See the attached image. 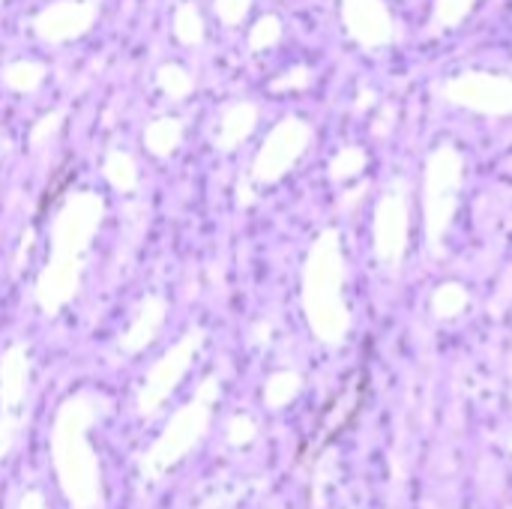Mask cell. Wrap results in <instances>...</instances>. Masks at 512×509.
Masks as SVG:
<instances>
[{
    "label": "cell",
    "mask_w": 512,
    "mask_h": 509,
    "mask_svg": "<svg viewBox=\"0 0 512 509\" xmlns=\"http://www.w3.org/2000/svg\"><path fill=\"white\" fill-rule=\"evenodd\" d=\"M363 399H366V375L357 372V375L345 384L342 396L333 399V405L327 408V414H324V420H321V432H318V435L312 438V444H306V447H309V450H321L327 441H333L339 432H345V429L354 423V417L360 414Z\"/></svg>",
    "instance_id": "obj_1"
}]
</instances>
